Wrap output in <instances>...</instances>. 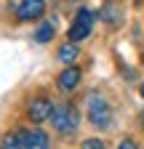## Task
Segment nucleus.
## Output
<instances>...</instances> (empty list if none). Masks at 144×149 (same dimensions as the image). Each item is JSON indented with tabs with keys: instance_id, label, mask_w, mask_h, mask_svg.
I'll list each match as a JSON object with an SVG mask.
<instances>
[{
	"instance_id": "nucleus-13",
	"label": "nucleus",
	"mask_w": 144,
	"mask_h": 149,
	"mask_svg": "<svg viewBox=\"0 0 144 149\" xmlns=\"http://www.w3.org/2000/svg\"><path fill=\"white\" fill-rule=\"evenodd\" d=\"M117 149H139V146H136V144H134L131 139H123V144H120Z\"/></svg>"
},
{
	"instance_id": "nucleus-11",
	"label": "nucleus",
	"mask_w": 144,
	"mask_h": 149,
	"mask_svg": "<svg viewBox=\"0 0 144 149\" xmlns=\"http://www.w3.org/2000/svg\"><path fill=\"white\" fill-rule=\"evenodd\" d=\"M101 19H104V22H110V24H117V22H120V13H117L112 6H104V8H101Z\"/></svg>"
},
{
	"instance_id": "nucleus-14",
	"label": "nucleus",
	"mask_w": 144,
	"mask_h": 149,
	"mask_svg": "<svg viewBox=\"0 0 144 149\" xmlns=\"http://www.w3.org/2000/svg\"><path fill=\"white\" fill-rule=\"evenodd\" d=\"M141 128H144V112H141Z\"/></svg>"
},
{
	"instance_id": "nucleus-12",
	"label": "nucleus",
	"mask_w": 144,
	"mask_h": 149,
	"mask_svg": "<svg viewBox=\"0 0 144 149\" xmlns=\"http://www.w3.org/2000/svg\"><path fill=\"white\" fill-rule=\"evenodd\" d=\"M80 149H104V144H101L99 139H88V141H83Z\"/></svg>"
},
{
	"instance_id": "nucleus-2",
	"label": "nucleus",
	"mask_w": 144,
	"mask_h": 149,
	"mask_svg": "<svg viewBox=\"0 0 144 149\" xmlns=\"http://www.w3.org/2000/svg\"><path fill=\"white\" fill-rule=\"evenodd\" d=\"M88 120H91L94 128H101V130L112 125V109L101 96H96V93L88 96Z\"/></svg>"
},
{
	"instance_id": "nucleus-7",
	"label": "nucleus",
	"mask_w": 144,
	"mask_h": 149,
	"mask_svg": "<svg viewBox=\"0 0 144 149\" xmlns=\"http://www.w3.org/2000/svg\"><path fill=\"white\" fill-rule=\"evenodd\" d=\"M78 83H80V69L69 64V67L59 74V88H62V91H72Z\"/></svg>"
},
{
	"instance_id": "nucleus-5",
	"label": "nucleus",
	"mask_w": 144,
	"mask_h": 149,
	"mask_svg": "<svg viewBox=\"0 0 144 149\" xmlns=\"http://www.w3.org/2000/svg\"><path fill=\"white\" fill-rule=\"evenodd\" d=\"M43 13H45V3L43 0H22L19 8H16L19 22H35V19H40Z\"/></svg>"
},
{
	"instance_id": "nucleus-8",
	"label": "nucleus",
	"mask_w": 144,
	"mask_h": 149,
	"mask_svg": "<svg viewBox=\"0 0 144 149\" xmlns=\"http://www.w3.org/2000/svg\"><path fill=\"white\" fill-rule=\"evenodd\" d=\"M75 59H78V48H75V43H67V45H62L59 48V61L62 64H75Z\"/></svg>"
},
{
	"instance_id": "nucleus-4",
	"label": "nucleus",
	"mask_w": 144,
	"mask_h": 149,
	"mask_svg": "<svg viewBox=\"0 0 144 149\" xmlns=\"http://www.w3.org/2000/svg\"><path fill=\"white\" fill-rule=\"evenodd\" d=\"M51 112H53V107H51V101L48 99H43V96H38V99H32L29 104H27V117L32 120V123H45V120H51Z\"/></svg>"
},
{
	"instance_id": "nucleus-6",
	"label": "nucleus",
	"mask_w": 144,
	"mask_h": 149,
	"mask_svg": "<svg viewBox=\"0 0 144 149\" xmlns=\"http://www.w3.org/2000/svg\"><path fill=\"white\" fill-rule=\"evenodd\" d=\"M22 149H48V136L43 130H16Z\"/></svg>"
},
{
	"instance_id": "nucleus-10",
	"label": "nucleus",
	"mask_w": 144,
	"mask_h": 149,
	"mask_svg": "<svg viewBox=\"0 0 144 149\" xmlns=\"http://www.w3.org/2000/svg\"><path fill=\"white\" fill-rule=\"evenodd\" d=\"M0 149H22L19 133H6V136H3V144H0Z\"/></svg>"
},
{
	"instance_id": "nucleus-15",
	"label": "nucleus",
	"mask_w": 144,
	"mask_h": 149,
	"mask_svg": "<svg viewBox=\"0 0 144 149\" xmlns=\"http://www.w3.org/2000/svg\"><path fill=\"white\" fill-rule=\"evenodd\" d=\"M141 96H144V83H141Z\"/></svg>"
},
{
	"instance_id": "nucleus-1",
	"label": "nucleus",
	"mask_w": 144,
	"mask_h": 149,
	"mask_svg": "<svg viewBox=\"0 0 144 149\" xmlns=\"http://www.w3.org/2000/svg\"><path fill=\"white\" fill-rule=\"evenodd\" d=\"M51 123L56 128V133H75L80 125V112L72 104H59L51 112Z\"/></svg>"
},
{
	"instance_id": "nucleus-9",
	"label": "nucleus",
	"mask_w": 144,
	"mask_h": 149,
	"mask_svg": "<svg viewBox=\"0 0 144 149\" xmlns=\"http://www.w3.org/2000/svg\"><path fill=\"white\" fill-rule=\"evenodd\" d=\"M51 37H53V24H40L38 32H35V40L38 43H48Z\"/></svg>"
},
{
	"instance_id": "nucleus-3",
	"label": "nucleus",
	"mask_w": 144,
	"mask_h": 149,
	"mask_svg": "<svg viewBox=\"0 0 144 149\" xmlns=\"http://www.w3.org/2000/svg\"><path fill=\"white\" fill-rule=\"evenodd\" d=\"M91 29H94V11L80 8V13L75 16V22H72V27H69V40L80 43V40H85V37L91 35Z\"/></svg>"
}]
</instances>
